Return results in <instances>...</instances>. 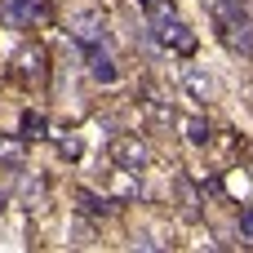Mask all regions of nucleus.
Segmentation results:
<instances>
[{"instance_id": "15", "label": "nucleus", "mask_w": 253, "mask_h": 253, "mask_svg": "<svg viewBox=\"0 0 253 253\" xmlns=\"http://www.w3.org/2000/svg\"><path fill=\"white\" fill-rule=\"evenodd\" d=\"M138 4H147V0H138Z\"/></svg>"}, {"instance_id": "3", "label": "nucleus", "mask_w": 253, "mask_h": 253, "mask_svg": "<svg viewBox=\"0 0 253 253\" xmlns=\"http://www.w3.org/2000/svg\"><path fill=\"white\" fill-rule=\"evenodd\" d=\"M71 31H76L80 44H98V40H102V13H93V9L76 13V18H71Z\"/></svg>"}, {"instance_id": "5", "label": "nucleus", "mask_w": 253, "mask_h": 253, "mask_svg": "<svg viewBox=\"0 0 253 253\" xmlns=\"http://www.w3.org/2000/svg\"><path fill=\"white\" fill-rule=\"evenodd\" d=\"M18 76H22V80H27V76H31V80H44V53H40V49L18 53Z\"/></svg>"}, {"instance_id": "13", "label": "nucleus", "mask_w": 253, "mask_h": 253, "mask_svg": "<svg viewBox=\"0 0 253 253\" xmlns=\"http://www.w3.org/2000/svg\"><path fill=\"white\" fill-rule=\"evenodd\" d=\"M133 249H147V253H156V249H160V240H151V236H138V240H133Z\"/></svg>"}, {"instance_id": "8", "label": "nucleus", "mask_w": 253, "mask_h": 253, "mask_svg": "<svg viewBox=\"0 0 253 253\" xmlns=\"http://www.w3.org/2000/svg\"><path fill=\"white\" fill-rule=\"evenodd\" d=\"M9 13H13V22H31V18H40L44 9H40V0H13Z\"/></svg>"}, {"instance_id": "14", "label": "nucleus", "mask_w": 253, "mask_h": 253, "mask_svg": "<svg viewBox=\"0 0 253 253\" xmlns=\"http://www.w3.org/2000/svg\"><path fill=\"white\" fill-rule=\"evenodd\" d=\"M240 236L253 240V213H240Z\"/></svg>"}, {"instance_id": "10", "label": "nucleus", "mask_w": 253, "mask_h": 253, "mask_svg": "<svg viewBox=\"0 0 253 253\" xmlns=\"http://www.w3.org/2000/svg\"><path fill=\"white\" fill-rule=\"evenodd\" d=\"M187 84H191V93H200V98H209V93H213V80H205L200 71H191V76H187Z\"/></svg>"}, {"instance_id": "1", "label": "nucleus", "mask_w": 253, "mask_h": 253, "mask_svg": "<svg viewBox=\"0 0 253 253\" xmlns=\"http://www.w3.org/2000/svg\"><path fill=\"white\" fill-rule=\"evenodd\" d=\"M218 36L231 53H253V18H231V22H218Z\"/></svg>"}, {"instance_id": "6", "label": "nucleus", "mask_w": 253, "mask_h": 253, "mask_svg": "<svg viewBox=\"0 0 253 253\" xmlns=\"http://www.w3.org/2000/svg\"><path fill=\"white\" fill-rule=\"evenodd\" d=\"M76 200H80V209H84L89 218H111V213H116V200H98L93 191H80Z\"/></svg>"}, {"instance_id": "11", "label": "nucleus", "mask_w": 253, "mask_h": 253, "mask_svg": "<svg viewBox=\"0 0 253 253\" xmlns=\"http://www.w3.org/2000/svg\"><path fill=\"white\" fill-rule=\"evenodd\" d=\"M187 138H191L196 147H205V142H209V125H205V120H191V125H187Z\"/></svg>"}, {"instance_id": "12", "label": "nucleus", "mask_w": 253, "mask_h": 253, "mask_svg": "<svg viewBox=\"0 0 253 253\" xmlns=\"http://www.w3.org/2000/svg\"><path fill=\"white\" fill-rule=\"evenodd\" d=\"M58 151H62L67 160H76V156H80V142H76V138H62V142H58Z\"/></svg>"}, {"instance_id": "4", "label": "nucleus", "mask_w": 253, "mask_h": 253, "mask_svg": "<svg viewBox=\"0 0 253 253\" xmlns=\"http://www.w3.org/2000/svg\"><path fill=\"white\" fill-rule=\"evenodd\" d=\"M84 53H89V76H93L98 84H111V80H116V62H111V53H102L98 44H84Z\"/></svg>"}, {"instance_id": "2", "label": "nucleus", "mask_w": 253, "mask_h": 253, "mask_svg": "<svg viewBox=\"0 0 253 253\" xmlns=\"http://www.w3.org/2000/svg\"><path fill=\"white\" fill-rule=\"evenodd\" d=\"M111 160H116L120 169H129V173H138V169H147L151 151H147L138 138H116V142H111Z\"/></svg>"}, {"instance_id": "9", "label": "nucleus", "mask_w": 253, "mask_h": 253, "mask_svg": "<svg viewBox=\"0 0 253 253\" xmlns=\"http://www.w3.org/2000/svg\"><path fill=\"white\" fill-rule=\"evenodd\" d=\"M18 129H22V138H40V133H44V116H36V111H27Z\"/></svg>"}, {"instance_id": "7", "label": "nucleus", "mask_w": 253, "mask_h": 253, "mask_svg": "<svg viewBox=\"0 0 253 253\" xmlns=\"http://www.w3.org/2000/svg\"><path fill=\"white\" fill-rule=\"evenodd\" d=\"M209 13H213V22H231V18H245L249 9H245V0H213Z\"/></svg>"}]
</instances>
